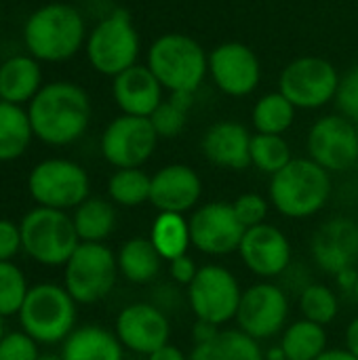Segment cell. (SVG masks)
I'll use <instances>...</instances> for the list:
<instances>
[{"mask_svg": "<svg viewBox=\"0 0 358 360\" xmlns=\"http://www.w3.org/2000/svg\"><path fill=\"white\" fill-rule=\"evenodd\" d=\"M192 247L205 255L222 257L238 251L245 226L238 221L232 202H207L194 209L188 219Z\"/></svg>", "mask_w": 358, "mask_h": 360, "instance_id": "obj_15", "label": "cell"}, {"mask_svg": "<svg viewBox=\"0 0 358 360\" xmlns=\"http://www.w3.org/2000/svg\"><path fill=\"white\" fill-rule=\"evenodd\" d=\"M314 264L333 276L352 270L358 262V224L352 217H331L319 226L310 243Z\"/></svg>", "mask_w": 358, "mask_h": 360, "instance_id": "obj_19", "label": "cell"}, {"mask_svg": "<svg viewBox=\"0 0 358 360\" xmlns=\"http://www.w3.org/2000/svg\"><path fill=\"white\" fill-rule=\"evenodd\" d=\"M38 360H63L61 359V354L57 356V354H40V359Z\"/></svg>", "mask_w": 358, "mask_h": 360, "instance_id": "obj_46", "label": "cell"}, {"mask_svg": "<svg viewBox=\"0 0 358 360\" xmlns=\"http://www.w3.org/2000/svg\"><path fill=\"white\" fill-rule=\"evenodd\" d=\"M203 196L200 175L181 162L167 165L152 175L150 202L158 213H188Z\"/></svg>", "mask_w": 358, "mask_h": 360, "instance_id": "obj_20", "label": "cell"}, {"mask_svg": "<svg viewBox=\"0 0 358 360\" xmlns=\"http://www.w3.org/2000/svg\"><path fill=\"white\" fill-rule=\"evenodd\" d=\"M293 160L291 146L283 135H264L255 133L251 139V165L268 173L270 177L276 175L281 169H285Z\"/></svg>", "mask_w": 358, "mask_h": 360, "instance_id": "obj_33", "label": "cell"}, {"mask_svg": "<svg viewBox=\"0 0 358 360\" xmlns=\"http://www.w3.org/2000/svg\"><path fill=\"white\" fill-rule=\"evenodd\" d=\"M63 268V287L76 304L106 300L118 278V259L103 243H80Z\"/></svg>", "mask_w": 358, "mask_h": 360, "instance_id": "obj_8", "label": "cell"}, {"mask_svg": "<svg viewBox=\"0 0 358 360\" xmlns=\"http://www.w3.org/2000/svg\"><path fill=\"white\" fill-rule=\"evenodd\" d=\"M308 158L329 173H342L358 165V137L354 120L342 114L319 118L306 137Z\"/></svg>", "mask_w": 358, "mask_h": 360, "instance_id": "obj_14", "label": "cell"}, {"mask_svg": "<svg viewBox=\"0 0 358 360\" xmlns=\"http://www.w3.org/2000/svg\"><path fill=\"white\" fill-rule=\"evenodd\" d=\"M30 287L25 274L13 262H0V316L19 314Z\"/></svg>", "mask_w": 358, "mask_h": 360, "instance_id": "obj_36", "label": "cell"}, {"mask_svg": "<svg viewBox=\"0 0 358 360\" xmlns=\"http://www.w3.org/2000/svg\"><path fill=\"white\" fill-rule=\"evenodd\" d=\"M114 333L127 350L150 356L152 352L169 344L171 321L169 314L162 312L158 306L139 302L120 310V314L116 316Z\"/></svg>", "mask_w": 358, "mask_h": 360, "instance_id": "obj_17", "label": "cell"}, {"mask_svg": "<svg viewBox=\"0 0 358 360\" xmlns=\"http://www.w3.org/2000/svg\"><path fill=\"white\" fill-rule=\"evenodd\" d=\"M80 243H103L116 228V209L110 200L89 196L72 215Z\"/></svg>", "mask_w": 358, "mask_h": 360, "instance_id": "obj_28", "label": "cell"}, {"mask_svg": "<svg viewBox=\"0 0 358 360\" xmlns=\"http://www.w3.org/2000/svg\"><path fill=\"white\" fill-rule=\"evenodd\" d=\"M354 127H357V137H358V120H354Z\"/></svg>", "mask_w": 358, "mask_h": 360, "instance_id": "obj_49", "label": "cell"}, {"mask_svg": "<svg viewBox=\"0 0 358 360\" xmlns=\"http://www.w3.org/2000/svg\"><path fill=\"white\" fill-rule=\"evenodd\" d=\"M63 360H124V346L116 338V333L99 327V325H84L74 329L63 346Z\"/></svg>", "mask_w": 358, "mask_h": 360, "instance_id": "obj_24", "label": "cell"}, {"mask_svg": "<svg viewBox=\"0 0 358 360\" xmlns=\"http://www.w3.org/2000/svg\"><path fill=\"white\" fill-rule=\"evenodd\" d=\"M148 360H188V356L177 348V346H173V344H167V346H162L160 350H156V352H152Z\"/></svg>", "mask_w": 358, "mask_h": 360, "instance_id": "obj_43", "label": "cell"}, {"mask_svg": "<svg viewBox=\"0 0 358 360\" xmlns=\"http://www.w3.org/2000/svg\"><path fill=\"white\" fill-rule=\"evenodd\" d=\"M27 192L38 207L76 209L89 198L91 179L84 167L68 158H46L27 175Z\"/></svg>", "mask_w": 358, "mask_h": 360, "instance_id": "obj_9", "label": "cell"}, {"mask_svg": "<svg viewBox=\"0 0 358 360\" xmlns=\"http://www.w3.org/2000/svg\"><path fill=\"white\" fill-rule=\"evenodd\" d=\"M298 108L281 93H266L262 95L251 112V122L255 133L264 135H285L295 122Z\"/></svg>", "mask_w": 358, "mask_h": 360, "instance_id": "obj_31", "label": "cell"}, {"mask_svg": "<svg viewBox=\"0 0 358 360\" xmlns=\"http://www.w3.org/2000/svg\"><path fill=\"white\" fill-rule=\"evenodd\" d=\"M91 97L72 80L44 82L27 103L34 137L46 146H70L78 141L91 124Z\"/></svg>", "mask_w": 358, "mask_h": 360, "instance_id": "obj_1", "label": "cell"}, {"mask_svg": "<svg viewBox=\"0 0 358 360\" xmlns=\"http://www.w3.org/2000/svg\"><path fill=\"white\" fill-rule=\"evenodd\" d=\"M243 289L238 278L219 264H205L198 268L194 281L188 285V304L196 321L222 327L236 319Z\"/></svg>", "mask_w": 358, "mask_h": 360, "instance_id": "obj_11", "label": "cell"}, {"mask_svg": "<svg viewBox=\"0 0 358 360\" xmlns=\"http://www.w3.org/2000/svg\"><path fill=\"white\" fill-rule=\"evenodd\" d=\"M331 175L312 158H293L270 179V202L289 219H306L323 211L331 198Z\"/></svg>", "mask_w": 358, "mask_h": 360, "instance_id": "obj_4", "label": "cell"}, {"mask_svg": "<svg viewBox=\"0 0 358 360\" xmlns=\"http://www.w3.org/2000/svg\"><path fill=\"white\" fill-rule=\"evenodd\" d=\"M150 118L120 114L101 133V156L116 169H141L158 146Z\"/></svg>", "mask_w": 358, "mask_h": 360, "instance_id": "obj_13", "label": "cell"}, {"mask_svg": "<svg viewBox=\"0 0 358 360\" xmlns=\"http://www.w3.org/2000/svg\"><path fill=\"white\" fill-rule=\"evenodd\" d=\"M165 89L148 65H133L112 78V97L122 114L150 118L165 101Z\"/></svg>", "mask_w": 358, "mask_h": 360, "instance_id": "obj_21", "label": "cell"}, {"mask_svg": "<svg viewBox=\"0 0 358 360\" xmlns=\"http://www.w3.org/2000/svg\"><path fill=\"white\" fill-rule=\"evenodd\" d=\"M152 175L143 169H116L108 181L110 200L118 207H139L150 202Z\"/></svg>", "mask_w": 358, "mask_h": 360, "instance_id": "obj_32", "label": "cell"}, {"mask_svg": "<svg viewBox=\"0 0 358 360\" xmlns=\"http://www.w3.org/2000/svg\"><path fill=\"white\" fill-rule=\"evenodd\" d=\"M34 139V129L23 105L0 101V162L21 158Z\"/></svg>", "mask_w": 358, "mask_h": 360, "instance_id": "obj_27", "label": "cell"}, {"mask_svg": "<svg viewBox=\"0 0 358 360\" xmlns=\"http://www.w3.org/2000/svg\"><path fill=\"white\" fill-rule=\"evenodd\" d=\"M234 213L238 217V221L245 226V228H253V226H260V224H266V217H268V200L255 192H247V194H241L234 202Z\"/></svg>", "mask_w": 358, "mask_h": 360, "instance_id": "obj_38", "label": "cell"}, {"mask_svg": "<svg viewBox=\"0 0 358 360\" xmlns=\"http://www.w3.org/2000/svg\"><path fill=\"white\" fill-rule=\"evenodd\" d=\"M38 342H34L25 331L4 333L0 340V360H38Z\"/></svg>", "mask_w": 358, "mask_h": 360, "instance_id": "obj_37", "label": "cell"}, {"mask_svg": "<svg viewBox=\"0 0 358 360\" xmlns=\"http://www.w3.org/2000/svg\"><path fill=\"white\" fill-rule=\"evenodd\" d=\"M219 331H222V327H215V325H209V323L196 321V327H194V342H196V344L209 342V340H211V338H215Z\"/></svg>", "mask_w": 358, "mask_h": 360, "instance_id": "obj_42", "label": "cell"}, {"mask_svg": "<svg viewBox=\"0 0 358 360\" xmlns=\"http://www.w3.org/2000/svg\"><path fill=\"white\" fill-rule=\"evenodd\" d=\"M346 350H350L358 359V319H354L346 329Z\"/></svg>", "mask_w": 358, "mask_h": 360, "instance_id": "obj_44", "label": "cell"}, {"mask_svg": "<svg viewBox=\"0 0 358 360\" xmlns=\"http://www.w3.org/2000/svg\"><path fill=\"white\" fill-rule=\"evenodd\" d=\"M281 350L287 360H317L327 350V331L323 325L302 319L283 331Z\"/></svg>", "mask_w": 358, "mask_h": 360, "instance_id": "obj_30", "label": "cell"}, {"mask_svg": "<svg viewBox=\"0 0 358 360\" xmlns=\"http://www.w3.org/2000/svg\"><path fill=\"white\" fill-rule=\"evenodd\" d=\"M291 253L289 238L272 224L247 228L238 247L245 268L264 281L283 276L291 266Z\"/></svg>", "mask_w": 358, "mask_h": 360, "instance_id": "obj_18", "label": "cell"}, {"mask_svg": "<svg viewBox=\"0 0 358 360\" xmlns=\"http://www.w3.org/2000/svg\"><path fill=\"white\" fill-rule=\"evenodd\" d=\"M19 230L21 249L42 266H65L80 245L72 217L59 209L36 207L27 211Z\"/></svg>", "mask_w": 358, "mask_h": 360, "instance_id": "obj_7", "label": "cell"}, {"mask_svg": "<svg viewBox=\"0 0 358 360\" xmlns=\"http://www.w3.org/2000/svg\"><path fill=\"white\" fill-rule=\"evenodd\" d=\"M141 51L139 32L133 23V17L116 8L89 30L84 53L89 65L101 76H118L124 70L137 65Z\"/></svg>", "mask_w": 358, "mask_h": 360, "instance_id": "obj_5", "label": "cell"}, {"mask_svg": "<svg viewBox=\"0 0 358 360\" xmlns=\"http://www.w3.org/2000/svg\"><path fill=\"white\" fill-rule=\"evenodd\" d=\"M357 167H358V165H357Z\"/></svg>", "mask_w": 358, "mask_h": 360, "instance_id": "obj_51", "label": "cell"}, {"mask_svg": "<svg viewBox=\"0 0 358 360\" xmlns=\"http://www.w3.org/2000/svg\"><path fill=\"white\" fill-rule=\"evenodd\" d=\"M251 139L253 135L245 124L219 120L207 129L200 148L211 165L230 171H243L251 167Z\"/></svg>", "mask_w": 358, "mask_h": 360, "instance_id": "obj_22", "label": "cell"}, {"mask_svg": "<svg viewBox=\"0 0 358 360\" xmlns=\"http://www.w3.org/2000/svg\"><path fill=\"white\" fill-rule=\"evenodd\" d=\"M87 21L68 2H49L32 11L23 23L25 51L40 63L72 59L87 42Z\"/></svg>", "mask_w": 358, "mask_h": 360, "instance_id": "obj_2", "label": "cell"}, {"mask_svg": "<svg viewBox=\"0 0 358 360\" xmlns=\"http://www.w3.org/2000/svg\"><path fill=\"white\" fill-rule=\"evenodd\" d=\"M21 249V230L11 219H0V262H11Z\"/></svg>", "mask_w": 358, "mask_h": 360, "instance_id": "obj_40", "label": "cell"}, {"mask_svg": "<svg viewBox=\"0 0 358 360\" xmlns=\"http://www.w3.org/2000/svg\"><path fill=\"white\" fill-rule=\"evenodd\" d=\"M281 360H287V359H281Z\"/></svg>", "mask_w": 358, "mask_h": 360, "instance_id": "obj_50", "label": "cell"}, {"mask_svg": "<svg viewBox=\"0 0 358 360\" xmlns=\"http://www.w3.org/2000/svg\"><path fill=\"white\" fill-rule=\"evenodd\" d=\"M4 338V325H2V316H0V340Z\"/></svg>", "mask_w": 358, "mask_h": 360, "instance_id": "obj_48", "label": "cell"}, {"mask_svg": "<svg viewBox=\"0 0 358 360\" xmlns=\"http://www.w3.org/2000/svg\"><path fill=\"white\" fill-rule=\"evenodd\" d=\"M21 331L38 344H63L76 329V302L65 287L40 283L30 287L19 310Z\"/></svg>", "mask_w": 358, "mask_h": 360, "instance_id": "obj_6", "label": "cell"}, {"mask_svg": "<svg viewBox=\"0 0 358 360\" xmlns=\"http://www.w3.org/2000/svg\"><path fill=\"white\" fill-rule=\"evenodd\" d=\"M150 240L162 259L173 262L188 255V249L192 247L190 224L181 213H158L150 230Z\"/></svg>", "mask_w": 358, "mask_h": 360, "instance_id": "obj_29", "label": "cell"}, {"mask_svg": "<svg viewBox=\"0 0 358 360\" xmlns=\"http://www.w3.org/2000/svg\"><path fill=\"white\" fill-rule=\"evenodd\" d=\"M146 65L165 91L194 95L209 76V53L192 36L169 32L148 46Z\"/></svg>", "mask_w": 358, "mask_h": 360, "instance_id": "obj_3", "label": "cell"}, {"mask_svg": "<svg viewBox=\"0 0 358 360\" xmlns=\"http://www.w3.org/2000/svg\"><path fill=\"white\" fill-rule=\"evenodd\" d=\"M289 312V293L276 283L262 281L243 291L234 321L245 335L264 342L287 329Z\"/></svg>", "mask_w": 358, "mask_h": 360, "instance_id": "obj_12", "label": "cell"}, {"mask_svg": "<svg viewBox=\"0 0 358 360\" xmlns=\"http://www.w3.org/2000/svg\"><path fill=\"white\" fill-rule=\"evenodd\" d=\"M340 80L342 76L329 59L304 55L283 68L279 76V91L298 110H319L335 101Z\"/></svg>", "mask_w": 358, "mask_h": 360, "instance_id": "obj_10", "label": "cell"}, {"mask_svg": "<svg viewBox=\"0 0 358 360\" xmlns=\"http://www.w3.org/2000/svg\"><path fill=\"white\" fill-rule=\"evenodd\" d=\"M196 272H198V268H196V264H194V259L190 255H181V257L169 262V274H171V281L175 285L188 287L194 281Z\"/></svg>", "mask_w": 358, "mask_h": 360, "instance_id": "obj_41", "label": "cell"}, {"mask_svg": "<svg viewBox=\"0 0 358 360\" xmlns=\"http://www.w3.org/2000/svg\"><path fill=\"white\" fill-rule=\"evenodd\" d=\"M194 105V95L190 93H171L169 99H165L156 112L150 116V122L158 137H177L188 122V114Z\"/></svg>", "mask_w": 358, "mask_h": 360, "instance_id": "obj_35", "label": "cell"}, {"mask_svg": "<svg viewBox=\"0 0 358 360\" xmlns=\"http://www.w3.org/2000/svg\"><path fill=\"white\" fill-rule=\"evenodd\" d=\"M42 86V65L30 53L11 55L0 63V101L25 105Z\"/></svg>", "mask_w": 358, "mask_h": 360, "instance_id": "obj_23", "label": "cell"}, {"mask_svg": "<svg viewBox=\"0 0 358 360\" xmlns=\"http://www.w3.org/2000/svg\"><path fill=\"white\" fill-rule=\"evenodd\" d=\"M335 105L342 116L350 120H358V65L350 68L342 76L340 89L335 95Z\"/></svg>", "mask_w": 358, "mask_h": 360, "instance_id": "obj_39", "label": "cell"}, {"mask_svg": "<svg viewBox=\"0 0 358 360\" xmlns=\"http://www.w3.org/2000/svg\"><path fill=\"white\" fill-rule=\"evenodd\" d=\"M300 312L302 319L327 327L340 314V297L331 287L321 283H310L300 293Z\"/></svg>", "mask_w": 358, "mask_h": 360, "instance_id": "obj_34", "label": "cell"}, {"mask_svg": "<svg viewBox=\"0 0 358 360\" xmlns=\"http://www.w3.org/2000/svg\"><path fill=\"white\" fill-rule=\"evenodd\" d=\"M209 76L228 97L251 95L262 80V63L255 51L243 42H222L209 53Z\"/></svg>", "mask_w": 358, "mask_h": 360, "instance_id": "obj_16", "label": "cell"}, {"mask_svg": "<svg viewBox=\"0 0 358 360\" xmlns=\"http://www.w3.org/2000/svg\"><path fill=\"white\" fill-rule=\"evenodd\" d=\"M352 293H354V297H357V302H358V276H357V283H354V289H352Z\"/></svg>", "mask_w": 358, "mask_h": 360, "instance_id": "obj_47", "label": "cell"}, {"mask_svg": "<svg viewBox=\"0 0 358 360\" xmlns=\"http://www.w3.org/2000/svg\"><path fill=\"white\" fill-rule=\"evenodd\" d=\"M188 360H266L260 342L241 329H222L215 338L194 344Z\"/></svg>", "mask_w": 358, "mask_h": 360, "instance_id": "obj_25", "label": "cell"}, {"mask_svg": "<svg viewBox=\"0 0 358 360\" xmlns=\"http://www.w3.org/2000/svg\"><path fill=\"white\" fill-rule=\"evenodd\" d=\"M317 360H358L350 350H340V348H333V350H325Z\"/></svg>", "mask_w": 358, "mask_h": 360, "instance_id": "obj_45", "label": "cell"}, {"mask_svg": "<svg viewBox=\"0 0 358 360\" xmlns=\"http://www.w3.org/2000/svg\"><path fill=\"white\" fill-rule=\"evenodd\" d=\"M118 272L135 285H148L152 283L162 266V257L156 251V247L152 245L150 236H133L129 238L118 255Z\"/></svg>", "mask_w": 358, "mask_h": 360, "instance_id": "obj_26", "label": "cell"}]
</instances>
